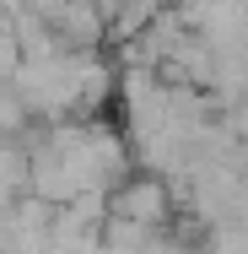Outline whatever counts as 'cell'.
<instances>
[{"mask_svg": "<svg viewBox=\"0 0 248 254\" xmlns=\"http://www.w3.org/2000/svg\"><path fill=\"white\" fill-rule=\"evenodd\" d=\"M102 205H108L102 216H113V222H124V227H141V233H162V227L173 222V184H167L162 173L130 168V173H119V179L108 184Z\"/></svg>", "mask_w": 248, "mask_h": 254, "instance_id": "obj_1", "label": "cell"}]
</instances>
